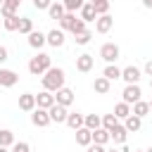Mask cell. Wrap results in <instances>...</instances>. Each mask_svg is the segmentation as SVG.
<instances>
[{
	"mask_svg": "<svg viewBox=\"0 0 152 152\" xmlns=\"http://www.w3.org/2000/svg\"><path fill=\"white\" fill-rule=\"evenodd\" d=\"M107 152H121V150H107Z\"/></svg>",
	"mask_w": 152,
	"mask_h": 152,
	"instance_id": "obj_46",
	"label": "cell"
},
{
	"mask_svg": "<svg viewBox=\"0 0 152 152\" xmlns=\"http://www.w3.org/2000/svg\"><path fill=\"white\" fill-rule=\"evenodd\" d=\"M83 126L90 128V131H95V128L102 126V116H100V114H86V116H83Z\"/></svg>",
	"mask_w": 152,
	"mask_h": 152,
	"instance_id": "obj_23",
	"label": "cell"
},
{
	"mask_svg": "<svg viewBox=\"0 0 152 152\" xmlns=\"http://www.w3.org/2000/svg\"><path fill=\"white\" fill-rule=\"evenodd\" d=\"M124 126H126V131H128V133H138V131L142 128V119H140V116H135V114H128V116L124 119Z\"/></svg>",
	"mask_w": 152,
	"mask_h": 152,
	"instance_id": "obj_18",
	"label": "cell"
},
{
	"mask_svg": "<svg viewBox=\"0 0 152 152\" xmlns=\"http://www.w3.org/2000/svg\"><path fill=\"white\" fill-rule=\"evenodd\" d=\"M88 152H107V150H104V145H95V142H90V145H88Z\"/></svg>",
	"mask_w": 152,
	"mask_h": 152,
	"instance_id": "obj_40",
	"label": "cell"
},
{
	"mask_svg": "<svg viewBox=\"0 0 152 152\" xmlns=\"http://www.w3.org/2000/svg\"><path fill=\"white\" fill-rule=\"evenodd\" d=\"M62 5H64L66 12H76V10H81L86 5V0H62Z\"/></svg>",
	"mask_w": 152,
	"mask_h": 152,
	"instance_id": "obj_33",
	"label": "cell"
},
{
	"mask_svg": "<svg viewBox=\"0 0 152 152\" xmlns=\"http://www.w3.org/2000/svg\"><path fill=\"white\" fill-rule=\"evenodd\" d=\"M93 66H95V57H93L90 52H83V55H78V57H76V71L88 74Z\"/></svg>",
	"mask_w": 152,
	"mask_h": 152,
	"instance_id": "obj_7",
	"label": "cell"
},
{
	"mask_svg": "<svg viewBox=\"0 0 152 152\" xmlns=\"http://www.w3.org/2000/svg\"><path fill=\"white\" fill-rule=\"evenodd\" d=\"M128 114H131V104H126V102L121 100V102H119V104L114 107V116H116L119 121H124V119H126Z\"/></svg>",
	"mask_w": 152,
	"mask_h": 152,
	"instance_id": "obj_28",
	"label": "cell"
},
{
	"mask_svg": "<svg viewBox=\"0 0 152 152\" xmlns=\"http://www.w3.org/2000/svg\"><path fill=\"white\" fill-rule=\"evenodd\" d=\"M19 109H21V112H33V109H36V95H33V93L19 95Z\"/></svg>",
	"mask_w": 152,
	"mask_h": 152,
	"instance_id": "obj_17",
	"label": "cell"
},
{
	"mask_svg": "<svg viewBox=\"0 0 152 152\" xmlns=\"http://www.w3.org/2000/svg\"><path fill=\"white\" fill-rule=\"evenodd\" d=\"M12 152H31V145L28 142H24V140H14V145H12Z\"/></svg>",
	"mask_w": 152,
	"mask_h": 152,
	"instance_id": "obj_38",
	"label": "cell"
},
{
	"mask_svg": "<svg viewBox=\"0 0 152 152\" xmlns=\"http://www.w3.org/2000/svg\"><path fill=\"white\" fill-rule=\"evenodd\" d=\"M90 2H100V0H90Z\"/></svg>",
	"mask_w": 152,
	"mask_h": 152,
	"instance_id": "obj_50",
	"label": "cell"
},
{
	"mask_svg": "<svg viewBox=\"0 0 152 152\" xmlns=\"http://www.w3.org/2000/svg\"><path fill=\"white\" fill-rule=\"evenodd\" d=\"M145 152H152V147H147V150H145Z\"/></svg>",
	"mask_w": 152,
	"mask_h": 152,
	"instance_id": "obj_48",
	"label": "cell"
},
{
	"mask_svg": "<svg viewBox=\"0 0 152 152\" xmlns=\"http://www.w3.org/2000/svg\"><path fill=\"white\" fill-rule=\"evenodd\" d=\"M64 12H66V10H64V5H62V2H52V5L48 7V14H50V19H57V21L62 19V14H64Z\"/></svg>",
	"mask_w": 152,
	"mask_h": 152,
	"instance_id": "obj_26",
	"label": "cell"
},
{
	"mask_svg": "<svg viewBox=\"0 0 152 152\" xmlns=\"http://www.w3.org/2000/svg\"><path fill=\"white\" fill-rule=\"evenodd\" d=\"M17 81H19V74H17V71H12V69H0V86H2V88H12V86H17Z\"/></svg>",
	"mask_w": 152,
	"mask_h": 152,
	"instance_id": "obj_12",
	"label": "cell"
},
{
	"mask_svg": "<svg viewBox=\"0 0 152 152\" xmlns=\"http://www.w3.org/2000/svg\"><path fill=\"white\" fill-rule=\"evenodd\" d=\"M48 114H50V121H55V124H64L66 121V114H69V107H62V104H52L50 109H48Z\"/></svg>",
	"mask_w": 152,
	"mask_h": 152,
	"instance_id": "obj_8",
	"label": "cell"
},
{
	"mask_svg": "<svg viewBox=\"0 0 152 152\" xmlns=\"http://www.w3.org/2000/svg\"><path fill=\"white\" fill-rule=\"evenodd\" d=\"M0 152H10V150H7V147H2V145H0Z\"/></svg>",
	"mask_w": 152,
	"mask_h": 152,
	"instance_id": "obj_45",
	"label": "cell"
},
{
	"mask_svg": "<svg viewBox=\"0 0 152 152\" xmlns=\"http://www.w3.org/2000/svg\"><path fill=\"white\" fill-rule=\"evenodd\" d=\"M83 116H86V114H81V112H69L64 124H66L71 131H76V128H81V126H83Z\"/></svg>",
	"mask_w": 152,
	"mask_h": 152,
	"instance_id": "obj_19",
	"label": "cell"
},
{
	"mask_svg": "<svg viewBox=\"0 0 152 152\" xmlns=\"http://www.w3.org/2000/svg\"><path fill=\"white\" fill-rule=\"evenodd\" d=\"M17 10H19V7H14V5H7V2H2V7H0V14H2V17H12V14H17Z\"/></svg>",
	"mask_w": 152,
	"mask_h": 152,
	"instance_id": "obj_37",
	"label": "cell"
},
{
	"mask_svg": "<svg viewBox=\"0 0 152 152\" xmlns=\"http://www.w3.org/2000/svg\"><path fill=\"white\" fill-rule=\"evenodd\" d=\"M93 142H95V145H107V142H109V131L102 128V126L95 128V131H93Z\"/></svg>",
	"mask_w": 152,
	"mask_h": 152,
	"instance_id": "obj_24",
	"label": "cell"
},
{
	"mask_svg": "<svg viewBox=\"0 0 152 152\" xmlns=\"http://www.w3.org/2000/svg\"><path fill=\"white\" fill-rule=\"evenodd\" d=\"M64 40H66V38H64V31H62V28H52V31L45 33V43L52 45V48H62Z\"/></svg>",
	"mask_w": 152,
	"mask_h": 152,
	"instance_id": "obj_10",
	"label": "cell"
},
{
	"mask_svg": "<svg viewBox=\"0 0 152 152\" xmlns=\"http://www.w3.org/2000/svg\"><path fill=\"white\" fill-rule=\"evenodd\" d=\"M64 69H59V66H50L43 76H40V83H43V90H50V93H55V90H59L62 86H64Z\"/></svg>",
	"mask_w": 152,
	"mask_h": 152,
	"instance_id": "obj_1",
	"label": "cell"
},
{
	"mask_svg": "<svg viewBox=\"0 0 152 152\" xmlns=\"http://www.w3.org/2000/svg\"><path fill=\"white\" fill-rule=\"evenodd\" d=\"M5 2H7V5H14V7H19V5H21V0H5Z\"/></svg>",
	"mask_w": 152,
	"mask_h": 152,
	"instance_id": "obj_44",
	"label": "cell"
},
{
	"mask_svg": "<svg viewBox=\"0 0 152 152\" xmlns=\"http://www.w3.org/2000/svg\"><path fill=\"white\" fill-rule=\"evenodd\" d=\"M116 124H119V119H116L114 114H104V116H102V128H107V131H112V128H114Z\"/></svg>",
	"mask_w": 152,
	"mask_h": 152,
	"instance_id": "obj_35",
	"label": "cell"
},
{
	"mask_svg": "<svg viewBox=\"0 0 152 152\" xmlns=\"http://www.w3.org/2000/svg\"><path fill=\"white\" fill-rule=\"evenodd\" d=\"M150 112H152V100H150Z\"/></svg>",
	"mask_w": 152,
	"mask_h": 152,
	"instance_id": "obj_49",
	"label": "cell"
},
{
	"mask_svg": "<svg viewBox=\"0 0 152 152\" xmlns=\"http://www.w3.org/2000/svg\"><path fill=\"white\" fill-rule=\"evenodd\" d=\"M55 102L62 104V107H71L74 104V90L66 88V86H62L59 90H55Z\"/></svg>",
	"mask_w": 152,
	"mask_h": 152,
	"instance_id": "obj_5",
	"label": "cell"
},
{
	"mask_svg": "<svg viewBox=\"0 0 152 152\" xmlns=\"http://www.w3.org/2000/svg\"><path fill=\"white\" fill-rule=\"evenodd\" d=\"M50 66H52V57H50L48 52H38L36 57L28 59V71H31L33 76H43Z\"/></svg>",
	"mask_w": 152,
	"mask_h": 152,
	"instance_id": "obj_2",
	"label": "cell"
},
{
	"mask_svg": "<svg viewBox=\"0 0 152 152\" xmlns=\"http://www.w3.org/2000/svg\"><path fill=\"white\" fill-rule=\"evenodd\" d=\"M150 88H152V76H150Z\"/></svg>",
	"mask_w": 152,
	"mask_h": 152,
	"instance_id": "obj_47",
	"label": "cell"
},
{
	"mask_svg": "<svg viewBox=\"0 0 152 152\" xmlns=\"http://www.w3.org/2000/svg\"><path fill=\"white\" fill-rule=\"evenodd\" d=\"M126 152H131V150H126ZM135 152H138V150H135Z\"/></svg>",
	"mask_w": 152,
	"mask_h": 152,
	"instance_id": "obj_52",
	"label": "cell"
},
{
	"mask_svg": "<svg viewBox=\"0 0 152 152\" xmlns=\"http://www.w3.org/2000/svg\"><path fill=\"white\" fill-rule=\"evenodd\" d=\"M26 38H28V45H31L33 50H40V48L45 45V33H40V31H31Z\"/></svg>",
	"mask_w": 152,
	"mask_h": 152,
	"instance_id": "obj_21",
	"label": "cell"
},
{
	"mask_svg": "<svg viewBox=\"0 0 152 152\" xmlns=\"http://www.w3.org/2000/svg\"><path fill=\"white\" fill-rule=\"evenodd\" d=\"M93 90H95L97 95H107V93L112 90V81L104 78V76H97V78L93 81Z\"/></svg>",
	"mask_w": 152,
	"mask_h": 152,
	"instance_id": "obj_16",
	"label": "cell"
},
{
	"mask_svg": "<svg viewBox=\"0 0 152 152\" xmlns=\"http://www.w3.org/2000/svg\"><path fill=\"white\" fill-rule=\"evenodd\" d=\"M140 76H142V74H140V69H138V66H133V64L121 69V78H124L126 83H138V81H140Z\"/></svg>",
	"mask_w": 152,
	"mask_h": 152,
	"instance_id": "obj_14",
	"label": "cell"
},
{
	"mask_svg": "<svg viewBox=\"0 0 152 152\" xmlns=\"http://www.w3.org/2000/svg\"><path fill=\"white\" fill-rule=\"evenodd\" d=\"M126 138H128V131H126V126H124V124H116V126L109 131V140H112L114 145H124V142H126Z\"/></svg>",
	"mask_w": 152,
	"mask_h": 152,
	"instance_id": "obj_11",
	"label": "cell"
},
{
	"mask_svg": "<svg viewBox=\"0 0 152 152\" xmlns=\"http://www.w3.org/2000/svg\"><path fill=\"white\" fill-rule=\"evenodd\" d=\"M50 5H52V0H33V7H36L38 12H43V10L48 12V7H50Z\"/></svg>",
	"mask_w": 152,
	"mask_h": 152,
	"instance_id": "obj_39",
	"label": "cell"
},
{
	"mask_svg": "<svg viewBox=\"0 0 152 152\" xmlns=\"http://www.w3.org/2000/svg\"><path fill=\"white\" fill-rule=\"evenodd\" d=\"M90 142H93V131H90V128H86V126L76 128V145H81V147H88Z\"/></svg>",
	"mask_w": 152,
	"mask_h": 152,
	"instance_id": "obj_15",
	"label": "cell"
},
{
	"mask_svg": "<svg viewBox=\"0 0 152 152\" xmlns=\"http://www.w3.org/2000/svg\"><path fill=\"white\" fill-rule=\"evenodd\" d=\"M2 2H5V0H0V7H2Z\"/></svg>",
	"mask_w": 152,
	"mask_h": 152,
	"instance_id": "obj_51",
	"label": "cell"
},
{
	"mask_svg": "<svg viewBox=\"0 0 152 152\" xmlns=\"http://www.w3.org/2000/svg\"><path fill=\"white\" fill-rule=\"evenodd\" d=\"M112 26H114V17H112V14H100V17L95 19V31H97V33H109Z\"/></svg>",
	"mask_w": 152,
	"mask_h": 152,
	"instance_id": "obj_9",
	"label": "cell"
},
{
	"mask_svg": "<svg viewBox=\"0 0 152 152\" xmlns=\"http://www.w3.org/2000/svg\"><path fill=\"white\" fill-rule=\"evenodd\" d=\"M86 28H88V26H86V21H83V19H81V17H78V19H76V21H74V26H71V28H69V33H71V36H78V33H83V31H86Z\"/></svg>",
	"mask_w": 152,
	"mask_h": 152,
	"instance_id": "obj_34",
	"label": "cell"
},
{
	"mask_svg": "<svg viewBox=\"0 0 152 152\" xmlns=\"http://www.w3.org/2000/svg\"><path fill=\"white\" fill-rule=\"evenodd\" d=\"M0 145H2V147H12V145H14V133H12L10 128H2V131H0Z\"/></svg>",
	"mask_w": 152,
	"mask_h": 152,
	"instance_id": "obj_30",
	"label": "cell"
},
{
	"mask_svg": "<svg viewBox=\"0 0 152 152\" xmlns=\"http://www.w3.org/2000/svg\"><path fill=\"white\" fill-rule=\"evenodd\" d=\"M102 76L109 78V81H116V78H121V69H119L116 64H107L104 71H102Z\"/></svg>",
	"mask_w": 152,
	"mask_h": 152,
	"instance_id": "obj_27",
	"label": "cell"
},
{
	"mask_svg": "<svg viewBox=\"0 0 152 152\" xmlns=\"http://www.w3.org/2000/svg\"><path fill=\"white\" fill-rule=\"evenodd\" d=\"M119 55H121V50H119L116 43H104V45L100 48V57H102L107 64H114V62L119 59Z\"/></svg>",
	"mask_w": 152,
	"mask_h": 152,
	"instance_id": "obj_3",
	"label": "cell"
},
{
	"mask_svg": "<svg viewBox=\"0 0 152 152\" xmlns=\"http://www.w3.org/2000/svg\"><path fill=\"white\" fill-rule=\"evenodd\" d=\"M52 104H55V93H50V90H40V93L36 95V107L50 109Z\"/></svg>",
	"mask_w": 152,
	"mask_h": 152,
	"instance_id": "obj_13",
	"label": "cell"
},
{
	"mask_svg": "<svg viewBox=\"0 0 152 152\" xmlns=\"http://www.w3.org/2000/svg\"><path fill=\"white\" fill-rule=\"evenodd\" d=\"M90 40H93V31H88V28H86L83 33L74 36V43H76V45H88Z\"/></svg>",
	"mask_w": 152,
	"mask_h": 152,
	"instance_id": "obj_32",
	"label": "cell"
},
{
	"mask_svg": "<svg viewBox=\"0 0 152 152\" xmlns=\"http://www.w3.org/2000/svg\"><path fill=\"white\" fill-rule=\"evenodd\" d=\"M131 114H135V116H145V114H150V102H145V100H138V102H133V107H131Z\"/></svg>",
	"mask_w": 152,
	"mask_h": 152,
	"instance_id": "obj_22",
	"label": "cell"
},
{
	"mask_svg": "<svg viewBox=\"0 0 152 152\" xmlns=\"http://www.w3.org/2000/svg\"><path fill=\"white\" fill-rule=\"evenodd\" d=\"M31 124H33V126H38V128H45L48 124H52V121H50V114H48V109H43V107H36V109L31 112Z\"/></svg>",
	"mask_w": 152,
	"mask_h": 152,
	"instance_id": "obj_6",
	"label": "cell"
},
{
	"mask_svg": "<svg viewBox=\"0 0 152 152\" xmlns=\"http://www.w3.org/2000/svg\"><path fill=\"white\" fill-rule=\"evenodd\" d=\"M2 28H5V31H17V28H19V14L5 17V21H2Z\"/></svg>",
	"mask_w": 152,
	"mask_h": 152,
	"instance_id": "obj_31",
	"label": "cell"
},
{
	"mask_svg": "<svg viewBox=\"0 0 152 152\" xmlns=\"http://www.w3.org/2000/svg\"><path fill=\"white\" fill-rule=\"evenodd\" d=\"M7 57H10L7 48H5V45H0V64H2V62H7Z\"/></svg>",
	"mask_w": 152,
	"mask_h": 152,
	"instance_id": "obj_41",
	"label": "cell"
},
{
	"mask_svg": "<svg viewBox=\"0 0 152 152\" xmlns=\"http://www.w3.org/2000/svg\"><path fill=\"white\" fill-rule=\"evenodd\" d=\"M145 74H147V76H152V59H147V62H145Z\"/></svg>",
	"mask_w": 152,
	"mask_h": 152,
	"instance_id": "obj_42",
	"label": "cell"
},
{
	"mask_svg": "<svg viewBox=\"0 0 152 152\" xmlns=\"http://www.w3.org/2000/svg\"><path fill=\"white\" fill-rule=\"evenodd\" d=\"M19 33H24V36H28L31 31H33V19H28V17H19V28H17Z\"/></svg>",
	"mask_w": 152,
	"mask_h": 152,
	"instance_id": "obj_29",
	"label": "cell"
},
{
	"mask_svg": "<svg viewBox=\"0 0 152 152\" xmlns=\"http://www.w3.org/2000/svg\"><path fill=\"white\" fill-rule=\"evenodd\" d=\"M140 95H142V90H140V86H138V83H126V88H124V93H121V97H124V102H126V104L138 102V100H140Z\"/></svg>",
	"mask_w": 152,
	"mask_h": 152,
	"instance_id": "obj_4",
	"label": "cell"
},
{
	"mask_svg": "<svg viewBox=\"0 0 152 152\" xmlns=\"http://www.w3.org/2000/svg\"><path fill=\"white\" fill-rule=\"evenodd\" d=\"M142 2V7H147V10H152V0H140Z\"/></svg>",
	"mask_w": 152,
	"mask_h": 152,
	"instance_id": "obj_43",
	"label": "cell"
},
{
	"mask_svg": "<svg viewBox=\"0 0 152 152\" xmlns=\"http://www.w3.org/2000/svg\"><path fill=\"white\" fill-rule=\"evenodd\" d=\"M93 7H95V12H97V17H100V14H109V0L93 2Z\"/></svg>",
	"mask_w": 152,
	"mask_h": 152,
	"instance_id": "obj_36",
	"label": "cell"
},
{
	"mask_svg": "<svg viewBox=\"0 0 152 152\" xmlns=\"http://www.w3.org/2000/svg\"><path fill=\"white\" fill-rule=\"evenodd\" d=\"M78 12H81V19H83L86 24H90V21H95V19H97V12H95L93 2H86V5H83Z\"/></svg>",
	"mask_w": 152,
	"mask_h": 152,
	"instance_id": "obj_20",
	"label": "cell"
},
{
	"mask_svg": "<svg viewBox=\"0 0 152 152\" xmlns=\"http://www.w3.org/2000/svg\"><path fill=\"white\" fill-rule=\"evenodd\" d=\"M78 17H76V12H64L62 14V19H59V28L62 31H69L71 26H74V21H76Z\"/></svg>",
	"mask_w": 152,
	"mask_h": 152,
	"instance_id": "obj_25",
	"label": "cell"
}]
</instances>
